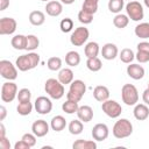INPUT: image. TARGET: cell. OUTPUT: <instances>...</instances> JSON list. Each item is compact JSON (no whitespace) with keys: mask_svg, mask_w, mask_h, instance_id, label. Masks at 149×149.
Here are the masks:
<instances>
[{"mask_svg":"<svg viewBox=\"0 0 149 149\" xmlns=\"http://www.w3.org/2000/svg\"><path fill=\"white\" fill-rule=\"evenodd\" d=\"M40 63V55L36 52H28L27 55H21L16 58V68L20 71H28L35 69Z\"/></svg>","mask_w":149,"mask_h":149,"instance_id":"cell-1","label":"cell"},{"mask_svg":"<svg viewBox=\"0 0 149 149\" xmlns=\"http://www.w3.org/2000/svg\"><path fill=\"white\" fill-rule=\"evenodd\" d=\"M44 90L49 94L50 98L56 99V100L61 99L64 95V93H65L64 85L58 79H55V78L47 79V81L44 84Z\"/></svg>","mask_w":149,"mask_h":149,"instance_id":"cell-2","label":"cell"},{"mask_svg":"<svg viewBox=\"0 0 149 149\" xmlns=\"http://www.w3.org/2000/svg\"><path fill=\"white\" fill-rule=\"evenodd\" d=\"M112 132H113L114 137L119 140L126 139L130 136V134L133 133V125L128 119H120L114 123Z\"/></svg>","mask_w":149,"mask_h":149,"instance_id":"cell-3","label":"cell"},{"mask_svg":"<svg viewBox=\"0 0 149 149\" xmlns=\"http://www.w3.org/2000/svg\"><path fill=\"white\" fill-rule=\"evenodd\" d=\"M85 92H86L85 83L83 80H80V79H76L70 84V90L66 93V99L79 102Z\"/></svg>","mask_w":149,"mask_h":149,"instance_id":"cell-4","label":"cell"},{"mask_svg":"<svg viewBox=\"0 0 149 149\" xmlns=\"http://www.w3.org/2000/svg\"><path fill=\"white\" fill-rule=\"evenodd\" d=\"M121 98L122 101L128 106H134L139 101V92L137 88L133 84H125L121 88Z\"/></svg>","mask_w":149,"mask_h":149,"instance_id":"cell-5","label":"cell"},{"mask_svg":"<svg viewBox=\"0 0 149 149\" xmlns=\"http://www.w3.org/2000/svg\"><path fill=\"white\" fill-rule=\"evenodd\" d=\"M101 109H102V112H104L107 116H109V118H112V119L119 118V116L121 115V113H122V107H121V105H120L118 101H115V100H109V99H107L106 101L102 102Z\"/></svg>","mask_w":149,"mask_h":149,"instance_id":"cell-6","label":"cell"},{"mask_svg":"<svg viewBox=\"0 0 149 149\" xmlns=\"http://www.w3.org/2000/svg\"><path fill=\"white\" fill-rule=\"evenodd\" d=\"M126 12L129 19H132L133 21H141L144 16V12H143V7L139 1H129L126 5Z\"/></svg>","mask_w":149,"mask_h":149,"instance_id":"cell-7","label":"cell"},{"mask_svg":"<svg viewBox=\"0 0 149 149\" xmlns=\"http://www.w3.org/2000/svg\"><path fill=\"white\" fill-rule=\"evenodd\" d=\"M90 31L85 27H78L74 29V31L70 36V42L74 47H81L88 38Z\"/></svg>","mask_w":149,"mask_h":149,"instance_id":"cell-8","label":"cell"},{"mask_svg":"<svg viewBox=\"0 0 149 149\" xmlns=\"http://www.w3.org/2000/svg\"><path fill=\"white\" fill-rule=\"evenodd\" d=\"M17 95V86L10 80L3 83L1 86V100L3 102H12Z\"/></svg>","mask_w":149,"mask_h":149,"instance_id":"cell-9","label":"cell"},{"mask_svg":"<svg viewBox=\"0 0 149 149\" xmlns=\"http://www.w3.org/2000/svg\"><path fill=\"white\" fill-rule=\"evenodd\" d=\"M0 74L2 78L7 80H14L17 78V71L16 68L12 64V62L7 59L0 61Z\"/></svg>","mask_w":149,"mask_h":149,"instance_id":"cell-10","label":"cell"},{"mask_svg":"<svg viewBox=\"0 0 149 149\" xmlns=\"http://www.w3.org/2000/svg\"><path fill=\"white\" fill-rule=\"evenodd\" d=\"M35 109L38 114H42V115L49 114L52 109V102L49 98L41 95L35 100Z\"/></svg>","mask_w":149,"mask_h":149,"instance_id":"cell-11","label":"cell"},{"mask_svg":"<svg viewBox=\"0 0 149 149\" xmlns=\"http://www.w3.org/2000/svg\"><path fill=\"white\" fill-rule=\"evenodd\" d=\"M16 21L13 17L0 19V35H10L16 30Z\"/></svg>","mask_w":149,"mask_h":149,"instance_id":"cell-12","label":"cell"},{"mask_svg":"<svg viewBox=\"0 0 149 149\" xmlns=\"http://www.w3.org/2000/svg\"><path fill=\"white\" fill-rule=\"evenodd\" d=\"M109 130L105 123H97L92 128V137L95 141H104L108 137Z\"/></svg>","mask_w":149,"mask_h":149,"instance_id":"cell-13","label":"cell"},{"mask_svg":"<svg viewBox=\"0 0 149 149\" xmlns=\"http://www.w3.org/2000/svg\"><path fill=\"white\" fill-rule=\"evenodd\" d=\"M31 132L37 136V137H43L48 134L49 132V125L44 120H36L31 125Z\"/></svg>","mask_w":149,"mask_h":149,"instance_id":"cell-14","label":"cell"},{"mask_svg":"<svg viewBox=\"0 0 149 149\" xmlns=\"http://www.w3.org/2000/svg\"><path fill=\"white\" fill-rule=\"evenodd\" d=\"M118 47L113 43H106L101 49V56L102 58L107 61H112L118 56Z\"/></svg>","mask_w":149,"mask_h":149,"instance_id":"cell-15","label":"cell"},{"mask_svg":"<svg viewBox=\"0 0 149 149\" xmlns=\"http://www.w3.org/2000/svg\"><path fill=\"white\" fill-rule=\"evenodd\" d=\"M127 74L135 80H140L144 77V69L139 64H130L127 66Z\"/></svg>","mask_w":149,"mask_h":149,"instance_id":"cell-16","label":"cell"},{"mask_svg":"<svg viewBox=\"0 0 149 149\" xmlns=\"http://www.w3.org/2000/svg\"><path fill=\"white\" fill-rule=\"evenodd\" d=\"M77 116L83 122H90L93 119V109L87 105L79 106L77 111Z\"/></svg>","mask_w":149,"mask_h":149,"instance_id":"cell-17","label":"cell"},{"mask_svg":"<svg viewBox=\"0 0 149 149\" xmlns=\"http://www.w3.org/2000/svg\"><path fill=\"white\" fill-rule=\"evenodd\" d=\"M45 12L50 16H58L63 12V6L59 1H48L45 5Z\"/></svg>","mask_w":149,"mask_h":149,"instance_id":"cell-18","label":"cell"},{"mask_svg":"<svg viewBox=\"0 0 149 149\" xmlns=\"http://www.w3.org/2000/svg\"><path fill=\"white\" fill-rule=\"evenodd\" d=\"M133 113H134V116L136 120L143 121V120L148 119V116H149V108L144 104H137V105H135Z\"/></svg>","mask_w":149,"mask_h":149,"instance_id":"cell-19","label":"cell"},{"mask_svg":"<svg viewBox=\"0 0 149 149\" xmlns=\"http://www.w3.org/2000/svg\"><path fill=\"white\" fill-rule=\"evenodd\" d=\"M93 97L97 101L99 102H104L109 98V91L106 86L102 85H98L95 86V88L93 90Z\"/></svg>","mask_w":149,"mask_h":149,"instance_id":"cell-20","label":"cell"},{"mask_svg":"<svg viewBox=\"0 0 149 149\" xmlns=\"http://www.w3.org/2000/svg\"><path fill=\"white\" fill-rule=\"evenodd\" d=\"M58 80H59L63 85L71 84V83L73 81V72H72V70L69 69V68L61 69L59 72H58Z\"/></svg>","mask_w":149,"mask_h":149,"instance_id":"cell-21","label":"cell"},{"mask_svg":"<svg viewBox=\"0 0 149 149\" xmlns=\"http://www.w3.org/2000/svg\"><path fill=\"white\" fill-rule=\"evenodd\" d=\"M45 21V15L41 10H33L29 14V22L33 26H41Z\"/></svg>","mask_w":149,"mask_h":149,"instance_id":"cell-22","label":"cell"},{"mask_svg":"<svg viewBox=\"0 0 149 149\" xmlns=\"http://www.w3.org/2000/svg\"><path fill=\"white\" fill-rule=\"evenodd\" d=\"M26 42H27V36L19 34L12 38L10 44L16 50H26Z\"/></svg>","mask_w":149,"mask_h":149,"instance_id":"cell-23","label":"cell"},{"mask_svg":"<svg viewBox=\"0 0 149 149\" xmlns=\"http://www.w3.org/2000/svg\"><path fill=\"white\" fill-rule=\"evenodd\" d=\"M100 49H99V44L97 42H88L86 45H85V49H84V52H85V56L87 58H93V57H97L98 54H99Z\"/></svg>","mask_w":149,"mask_h":149,"instance_id":"cell-24","label":"cell"},{"mask_svg":"<svg viewBox=\"0 0 149 149\" xmlns=\"http://www.w3.org/2000/svg\"><path fill=\"white\" fill-rule=\"evenodd\" d=\"M50 126L52 128V130L55 132H61L65 128L66 126V120L65 118H63L62 115H56L51 119V122H50Z\"/></svg>","mask_w":149,"mask_h":149,"instance_id":"cell-25","label":"cell"},{"mask_svg":"<svg viewBox=\"0 0 149 149\" xmlns=\"http://www.w3.org/2000/svg\"><path fill=\"white\" fill-rule=\"evenodd\" d=\"M73 149H97V143L90 140H77L72 144Z\"/></svg>","mask_w":149,"mask_h":149,"instance_id":"cell-26","label":"cell"},{"mask_svg":"<svg viewBox=\"0 0 149 149\" xmlns=\"http://www.w3.org/2000/svg\"><path fill=\"white\" fill-rule=\"evenodd\" d=\"M135 35L140 38H149V23L142 22L135 27Z\"/></svg>","mask_w":149,"mask_h":149,"instance_id":"cell-27","label":"cell"},{"mask_svg":"<svg viewBox=\"0 0 149 149\" xmlns=\"http://www.w3.org/2000/svg\"><path fill=\"white\" fill-rule=\"evenodd\" d=\"M128 23H129V17L128 15H125V14H116L115 17L113 19V24L119 29L126 28Z\"/></svg>","mask_w":149,"mask_h":149,"instance_id":"cell-28","label":"cell"},{"mask_svg":"<svg viewBox=\"0 0 149 149\" xmlns=\"http://www.w3.org/2000/svg\"><path fill=\"white\" fill-rule=\"evenodd\" d=\"M65 63L69 66H77L80 63V56L77 51H69L65 55Z\"/></svg>","mask_w":149,"mask_h":149,"instance_id":"cell-29","label":"cell"},{"mask_svg":"<svg viewBox=\"0 0 149 149\" xmlns=\"http://www.w3.org/2000/svg\"><path fill=\"white\" fill-rule=\"evenodd\" d=\"M16 111L20 115H29L33 111V104L30 101H23V102H19Z\"/></svg>","mask_w":149,"mask_h":149,"instance_id":"cell-30","label":"cell"},{"mask_svg":"<svg viewBox=\"0 0 149 149\" xmlns=\"http://www.w3.org/2000/svg\"><path fill=\"white\" fill-rule=\"evenodd\" d=\"M69 132H70V134H72V135H78V134H80L81 132H83V128H84V126H83V121H80L79 119L78 120H72L70 123H69Z\"/></svg>","mask_w":149,"mask_h":149,"instance_id":"cell-31","label":"cell"},{"mask_svg":"<svg viewBox=\"0 0 149 149\" xmlns=\"http://www.w3.org/2000/svg\"><path fill=\"white\" fill-rule=\"evenodd\" d=\"M86 66H87V69L90 71L97 72V71H99L102 68V64H101V61L98 57H93V58H87Z\"/></svg>","mask_w":149,"mask_h":149,"instance_id":"cell-32","label":"cell"},{"mask_svg":"<svg viewBox=\"0 0 149 149\" xmlns=\"http://www.w3.org/2000/svg\"><path fill=\"white\" fill-rule=\"evenodd\" d=\"M125 6V0H109L108 1V9L112 13L119 14Z\"/></svg>","mask_w":149,"mask_h":149,"instance_id":"cell-33","label":"cell"},{"mask_svg":"<svg viewBox=\"0 0 149 149\" xmlns=\"http://www.w3.org/2000/svg\"><path fill=\"white\" fill-rule=\"evenodd\" d=\"M40 45V40L35 35H27V42H26V50L34 51Z\"/></svg>","mask_w":149,"mask_h":149,"instance_id":"cell-34","label":"cell"},{"mask_svg":"<svg viewBox=\"0 0 149 149\" xmlns=\"http://www.w3.org/2000/svg\"><path fill=\"white\" fill-rule=\"evenodd\" d=\"M119 57H120L121 62H123V63H126V64H129V63L135 58V55H134V52H133L132 49H129V48H125V49L121 50Z\"/></svg>","mask_w":149,"mask_h":149,"instance_id":"cell-35","label":"cell"},{"mask_svg":"<svg viewBox=\"0 0 149 149\" xmlns=\"http://www.w3.org/2000/svg\"><path fill=\"white\" fill-rule=\"evenodd\" d=\"M79 106H78V102L77 101H72V100H66L63 105H62V109L68 113V114H73V113H77Z\"/></svg>","mask_w":149,"mask_h":149,"instance_id":"cell-36","label":"cell"},{"mask_svg":"<svg viewBox=\"0 0 149 149\" xmlns=\"http://www.w3.org/2000/svg\"><path fill=\"white\" fill-rule=\"evenodd\" d=\"M81 9H84V10L91 13V14L97 13V10H98V0H84Z\"/></svg>","mask_w":149,"mask_h":149,"instance_id":"cell-37","label":"cell"},{"mask_svg":"<svg viewBox=\"0 0 149 149\" xmlns=\"http://www.w3.org/2000/svg\"><path fill=\"white\" fill-rule=\"evenodd\" d=\"M47 66L51 71H58L62 68V59L59 57H50L47 62Z\"/></svg>","mask_w":149,"mask_h":149,"instance_id":"cell-38","label":"cell"},{"mask_svg":"<svg viewBox=\"0 0 149 149\" xmlns=\"http://www.w3.org/2000/svg\"><path fill=\"white\" fill-rule=\"evenodd\" d=\"M78 20H79V22H81V23H84V24H88V23H91L92 20H93V14H91V13H88V12L81 9V10L78 13Z\"/></svg>","mask_w":149,"mask_h":149,"instance_id":"cell-39","label":"cell"},{"mask_svg":"<svg viewBox=\"0 0 149 149\" xmlns=\"http://www.w3.org/2000/svg\"><path fill=\"white\" fill-rule=\"evenodd\" d=\"M59 28H61V30H62L63 33H69V31H71L72 28H73V21H72L70 17H65V19H63V20L61 21Z\"/></svg>","mask_w":149,"mask_h":149,"instance_id":"cell-40","label":"cell"},{"mask_svg":"<svg viewBox=\"0 0 149 149\" xmlns=\"http://www.w3.org/2000/svg\"><path fill=\"white\" fill-rule=\"evenodd\" d=\"M19 102H23V101H30V98H31V92L28 90V88H21L19 92H17V95H16Z\"/></svg>","mask_w":149,"mask_h":149,"instance_id":"cell-41","label":"cell"},{"mask_svg":"<svg viewBox=\"0 0 149 149\" xmlns=\"http://www.w3.org/2000/svg\"><path fill=\"white\" fill-rule=\"evenodd\" d=\"M36 135L33 133V134H30V133H26V134H23L22 135V140L31 148V147H34L35 144H36Z\"/></svg>","mask_w":149,"mask_h":149,"instance_id":"cell-42","label":"cell"},{"mask_svg":"<svg viewBox=\"0 0 149 149\" xmlns=\"http://www.w3.org/2000/svg\"><path fill=\"white\" fill-rule=\"evenodd\" d=\"M135 58H136L140 63H147V62H149V52L137 50V54L135 55Z\"/></svg>","mask_w":149,"mask_h":149,"instance_id":"cell-43","label":"cell"},{"mask_svg":"<svg viewBox=\"0 0 149 149\" xmlns=\"http://www.w3.org/2000/svg\"><path fill=\"white\" fill-rule=\"evenodd\" d=\"M0 148H1V149H10L9 140H8L6 136L0 137Z\"/></svg>","mask_w":149,"mask_h":149,"instance_id":"cell-44","label":"cell"},{"mask_svg":"<svg viewBox=\"0 0 149 149\" xmlns=\"http://www.w3.org/2000/svg\"><path fill=\"white\" fill-rule=\"evenodd\" d=\"M29 148H30V147H29L22 139H21L20 141H17V142L14 144V149H29Z\"/></svg>","mask_w":149,"mask_h":149,"instance_id":"cell-45","label":"cell"},{"mask_svg":"<svg viewBox=\"0 0 149 149\" xmlns=\"http://www.w3.org/2000/svg\"><path fill=\"white\" fill-rule=\"evenodd\" d=\"M137 50L149 52V42H140L137 44Z\"/></svg>","mask_w":149,"mask_h":149,"instance_id":"cell-46","label":"cell"},{"mask_svg":"<svg viewBox=\"0 0 149 149\" xmlns=\"http://www.w3.org/2000/svg\"><path fill=\"white\" fill-rule=\"evenodd\" d=\"M142 99H143V101H144L146 105H149V88H146V90L143 91Z\"/></svg>","mask_w":149,"mask_h":149,"instance_id":"cell-47","label":"cell"},{"mask_svg":"<svg viewBox=\"0 0 149 149\" xmlns=\"http://www.w3.org/2000/svg\"><path fill=\"white\" fill-rule=\"evenodd\" d=\"M9 6V0H0V10H5Z\"/></svg>","mask_w":149,"mask_h":149,"instance_id":"cell-48","label":"cell"},{"mask_svg":"<svg viewBox=\"0 0 149 149\" xmlns=\"http://www.w3.org/2000/svg\"><path fill=\"white\" fill-rule=\"evenodd\" d=\"M0 113H1V115H0V121H2L5 118H6V108L3 107V106H0Z\"/></svg>","mask_w":149,"mask_h":149,"instance_id":"cell-49","label":"cell"},{"mask_svg":"<svg viewBox=\"0 0 149 149\" xmlns=\"http://www.w3.org/2000/svg\"><path fill=\"white\" fill-rule=\"evenodd\" d=\"M3 136H6V130H5L3 123H1L0 125V137H3Z\"/></svg>","mask_w":149,"mask_h":149,"instance_id":"cell-50","label":"cell"},{"mask_svg":"<svg viewBox=\"0 0 149 149\" xmlns=\"http://www.w3.org/2000/svg\"><path fill=\"white\" fill-rule=\"evenodd\" d=\"M61 1H62V3H65V5H71L74 2V0H61Z\"/></svg>","mask_w":149,"mask_h":149,"instance_id":"cell-51","label":"cell"},{"mask_svg":"<svg viewBox=\"0 0 149 149\" xmlns=\"http://www.w3.org/2000/svg\"><path fill=\"white\" fill-rule=\"evenodd\" d=\"M143 1H144V5H146V6L149 8V0H143Z\"/></svg>","mask_w":149,"mask_h":149,"instance_id":"cell-52","label":"cell"},{"mask_svg":"<svg viewBox=\"0 0 149 149\" xmlns=\"http://www.w3.org/2000/svg\"><path fill=\"white\" fill-rule=\"evenodd\" d=\"M41 1H49V0H41Z\"/></svg>","mask_w":149,"mask_h":149,"instance_id":"cell-53","label":"cell"},{"mask_svg":"<svg viewBox=\"0 0 149 149\" xmlns=\"http://www.w3.org/2000/svg\"><path fill=\"white\" fill-rule=\"evenodd\" d=\"M148 88H149V83H148Z\"/></svg>","mask_w":149,"mask_h":149,"instance_id":"cell-54","label":"cell"},{"mask_svg":"<svg viewBox=\"0 0 149 149\" xmlns=\"http://www.w3.org/2000/svg\"><path fill=\"white\" fill-rule=\"evenodd\" d=\"M129 1H133V0H129Z\"/></svg>","mask_w":149,"mask_h":149,"instance_id":"cell-55","label":"cell"}]
</instances>
